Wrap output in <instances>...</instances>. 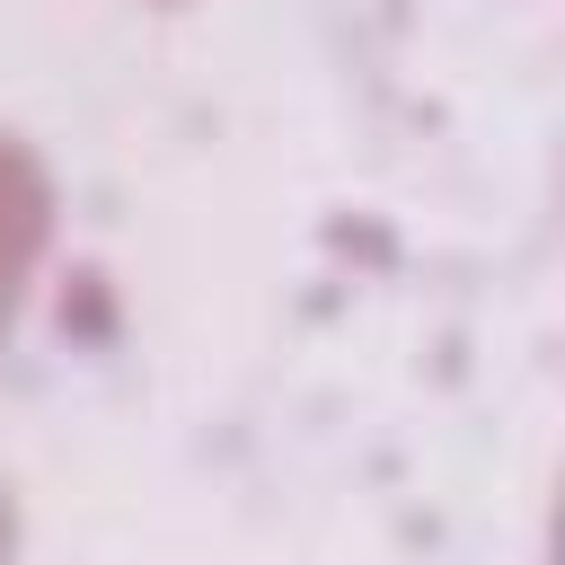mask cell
Listing matches in <instances>:
<instances>
[{
	"label": "cell",
	"mask_w": 565,
	"mask_h": 565,
	"mask_svg": "<svg viewBox=\"0 0 565 565\" xmlns=\"http://www.w3.org/2000/svg\"><path fill=\"white\" fill-rule=\"evenodd\" d=\"M44 238H53V168H44V150L26 132L0 124V327L18 318Z\"/></svg>",
	"instance_id": "6da1fadb"
},
{
	"label": "cell",
	"mask_w": 565,
	"mask_h": 565,
	"mask_svg": "<svg viewBox=\"0 0 565 565\" xmlns=\"http://www.w3.org/2000/svg\"><path fill=\"white\" fill-rule=\"evenodd\" d=\"M18 556V503H9V486H0V565Z\"/></svg>",
	"instance_id": "7a4b0ae2"
}]
</instances>
